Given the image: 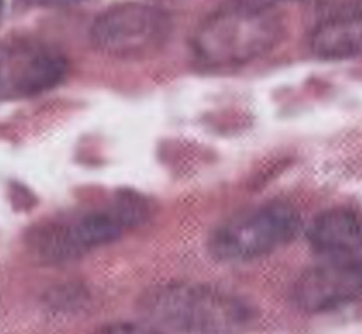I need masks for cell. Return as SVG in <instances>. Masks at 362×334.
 Here are the masks:
<instances>
[{
  "mask_svg": "<svg viewBox=\"0 0 362 334\" xmlns=\"http://www.w3.org/2000/svg\"><path fill=\"white\" fill-rule=\"evenodd\" d=\"M322 17L362 11V0H301Z\"/></svg>",
  "mask_w": 362,
  "mask_h": 334,
  "instance_id": "10",
  "label": "cell"
},
{
  "mask_svg": "<svg viewBox=\"0 0 362 334\" xmlns=\"http://www.w3.org/2000/svg\"><path fill=\"white\" fill-rule=\"evenodd\" d=\"M24 4L34 6V7H45V8H66L75 7L86 0H20Z\"/></svg>",
  "mask_w": 362,
  "mask_h": 334,
  "instance_id": "11",
  "label": "cell"
},
{
  "mask_svg": "<svg viewBox=\"0 0 362 334\" xmlns=\"http://www.w3.org/2000/svg\"><path fill=\"white\" fill-rule=\"evenodd\" d=\"M141 323L151 333H232L253 320L238 294L204 283H168L150 289L139 301Z\"/></svg>",
  "mask_w": 362,
  "mask_h": 334,
  "instance_id": "1",
  "label": "cell"
},
{
  "mask_svg": "<svg viewBox=\"0 0 362 334\" xmlns=\"http://www.w3.org/2000/svg\"><path fill=\"white\" fill-rule=\"evenodd\" d=\"M308 44L320 59L362 57V11L322 17L313 28Z\"/></svg>",
  "mask_w": 362,
  "mask_h": 334,
  "instance_id": "9",
  "label": "cell"
},
{
  "mask_svg": "<svg viewBox=\"0 0 362 334\" xmlns=\"http://www.w3.org/2000/svg\"><path fill=\"white\" fill-rule=\"evenodd\" d=\"M284 30L276 7L235 0L202 20L192 34L191 52L205 68H236L273 51Z\"/></svg>",
  "mask_w": 362,
  "mask_h": 334,
  "instance_id": "2",
  "label": "cell"
},
{
  "mask_svg": "<svg viewBox=\"0 0 362 334\" xmlns=\"http://www.w3.org/2000/svg\"><path fill=\"white\" fill-rule=\"evenodd\" d=\"M167 11L144 3H119L100 11L89 30L90 44L116 59H140L160 51L170 40Z\"/></svg>",
  "mask_w": 362,
  "mask_h": 334,
  "instance_id": "5",
  "label": "cell"
},
{
  "mask_svg": "<svg viewBox=\"0 0 362 334\" xmlns=\"http://www.w3.org/2000/svg\"><path fill=\"white\" fill-rule=\"evenodd\" d=\"M362 299V256H341L304 270L291 300L304 313H327Z\"/></svg>",
  "mask_w": 362,
  "mask_h": 334,
  "instance_id": "7",
  "label": "cell"
},
{
  "mask_svg": "<svg viewBox=\"0 0 362 334\" xmlns=\"http://www.w3.org/2000/svg\"><path fill=\"white\" fill-rule=\"evenodd\" d=\"M308 243L320 255L341 258L362 250V212L339 207L321 212L308 228Z\"/></svg>",
  "mask_w": 362,
  "mask_h": 334,
  "instance_id": "8",
  "label": "cell"
},
{
  "mask_svg": "<svg viewBox=\"0 0 362 334\" xmlns=\"http://www.w3.org/2000/svg\"><path fill=\"white\" fill-rule=\"evenodd\" d=\"M300 228L301 218L293 205L266 202L219 224L209 235L208 249L222 262H249L288 243Z\"/></svg>",
  "mask_w": 362,
  "mask_h": 334,
  "instance_id": "4",
  "label": "cell"
},
{
  "mask_svg": "<svg viewBox=\"0 0 362 334\" xmlns=\"http://www.w3.org/2000/svg\"><path fill=\"white\" fill-rule=\"evenodd\" d=\"M66 71V58L51 44L11 37L1 48V96L4 100L38 96L58 86Z\"/></svg>",
  "mask_w": 362,
  "mask_h": 334,
  "instance_id": "6",
  "label": "cell"
},
{
  "mask_svg": "<svg viewBox=\"0 0 362 334\" xmlns=\"http://www.w3.org/2000/svg\"><path fill=\"white\" fill-rule=\"evenodd\" d=\"M144 209L139 198L123 194L109 205L47 222L33 234L30 245L47 260H68L115 242Z\"/></svg>",
  "mask_w": 362,
  "mask_h": 334,
  "instance_id": "3",
  "label": "cell"
}]
</instances>
